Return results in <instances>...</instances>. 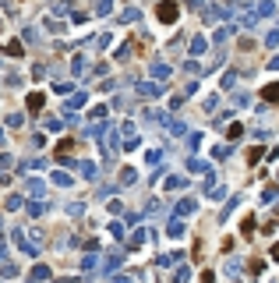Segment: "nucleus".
I'll return each instance as SVG.
<instances>
[{
	"mask_svg": "<svg viewBox=\"0 0 279 283\" xmlns=\"http://www.w3.org/2000/svg\"><path fill=\"white\" fill-rule=\"evenodd\" d=\"M159 18H163V22H173V18H177V4H163V7H159Z\"/></svg>",
	"mask_w": 279,
	"mask_h": 283,
	"instance_id": "nucleus-1",
	"label": "nucleus"
},
{
	"mask_svg": "<svg viewBox=\"0 0 279 283\" xmlns=\"http://www.w3.org/2000/svg\"><path fill=\"white\" fill-rule=\"evenodd\" d=\"M265 99H279V85H269L265 88Z\"/></svg>",
	"mask_w": 279,
	"mask_h": 283,
	"instance_id": "nucleus-2",
	"label": "nucleus"
}]
</instances>
